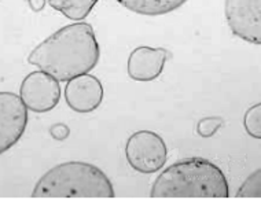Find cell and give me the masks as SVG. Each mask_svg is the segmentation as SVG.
Masks as SVG:
<instances>
[{
	"instance_id": "9c48e42d",
	"label": "cell",
	"mask_w": 261,
	"mask_h": 199,
	"mask_svg": "<svg viewBox=\"0 0 261 199\" xmlns=\"http://www.w3.org/2000/svg\"><path fill=\"white\" fill-rule=\"evenodd\" d=\"M168 55L165 48L140 45L128 58V76L135 81H153L161 76Z\"/></svg>"
},
{
	"instance_id": "6da1fadb",
	"label": "cell",
	"mask_w": 261,
	"mask_h": 199,
	"mask_svg": "<svg viewBox=\"0 0 261 199\" xmlns=\"http://www.w3.org/2000/svg\"><path fill=\"white\" fill-rule=\"evenodd\" d=\"M100 48L90 23L76 22L61 27L28 56V62L57 81L66 82L90 73L98 65Z\"/></svg>"
},
{
	"instance_id": "8fae6325",
	"label": "cell",
	"mask_w": 261,
	"mask_h": 199,
	"mask_svg": "<svg viewBox=\"0 0 261 199\" xmlns=\"http://www.w3.org/2000/svg\"><path fill=\"white\" fill-rule=\"evenodd\" d=\"M99 0H48V5L72 21L87 18Z\"/></svg>"
},
{
	"instance_id": "277c9868",
	"label": "cell",
	"mask_w": 261,
	"mask_h": 199,
	"mask_svg": "<svg viewBox=\"0 0 261 199\" xmlns=\"http://www.w3.org/2000/svg\"><path fill=\"white\" fill-rule=\"evenodd\" d=\"M125 157L134 170L151 175L164 167L168 159V149L164 139L155 132L138 131L126 140Z\"/></svg>"
},
{
	"instance_id": "9a60e30c",
	"label": "cell",
	"mask_w": 261,
	"mask_h": 199,
	"mask_svg": "<svg viewBox=\"0 0 261 199\" xmlns=\"http://www.w3.org/2000/svg\"><path fill=\"white\" fill-rule=\"evenodd\" d=\"M51 136L57 140H65L69 136V128L63 124H57L51 127Z\"/></svg>"
},
{
	"instance_id": "30bf717a",
	"label": "cell",
	"mask_w": 261,
	"mask_h": 199,
	"mask_svg": "<svg viewBox=\"0 0 261 199\" xmlns=\"http://www.w3.org/2000/svg\"><path fill=\"white\" fill-rule=\"evenodd\" d=\"M187 0H117V3L140 15H164L180 9Z\"/></svg>"
},
{
	"instance_id": "3957f363",
	"label": "cell",
	"mask_w": 261,
	"mask_h": 199,
	"mask_svg": "<svg viewBox=\"0 0 261 199\" xmlns=\"http://www.w3.org/2000/svg\"><path fill=\"white\" fill-rule=\"evenodd\" d=\"M105 172L92 163L69 161L51 167L39 179L32 198H114Z\"/></svg>"
},
{
	"instance_id": "4fadbf2b",
	"label": "cell",
	"mask_w": 261,
	"mask_h": 199,
	"mask_svg": "<svg viewBox=\"0 0 261 199\" xmlns=\"http://www.w3.org/2000/svg\"><path fill=\"white\" fill-rule=\"evenodd\" d=\"M235 198H261V170L257 169L256 172L243 181L242 186L239 187Z\"/></svg>"
},
{
	"instance_id": "52a82bcc",
	"label": "cell",
	"mask_w": 261,
	"mask_h": 199,
	"mask_svg": "<svg viewBox=\"0 0 261 199\" xmlns=\"http://www.w3.org/2000/svg\"><path fill=\"white\" fill-rule=\"evenodd\" d=\"M28 125V107L14 92H0V154L22 137Z\"/></svg>"
},
{
	"instance_id": "8992f818",
	"label": "cell",
	"mask_w": 261,
	"mask_h": 199,
	"mask_svg": "<svg viewBox=\"0 0 261 199\" xmlns=\"http://www.w3.org/2000/svg\"><path fill=\"white\" fill-rule=\"evenodd\" d=\"M19 96L29 110L35 113H47L59 103V81L41 70L32 72L22 80Z\"/></svg>"
},
{
	"instance_id": "5bb4252c",
	"label": "cell",
	"mask_w": 261,
	"mask_h": 199,
	"mask_svg": "<svg viewBox=\"0 0 261 199\" xmlns=\"http://www.w3.org/2000/svg\"><path fill=\"white\" fill-rule=\"evenodd\" d=\"M221 125H223V120L220 117L202 118L197 125V132L202 137H212L213 135H216V132L220 129Z\"/></svg>"
},
{
	"instance_id": "5b68a950",
	"label": "cell",
	"mask_w": 261,
	"mask_h": 199,
	"mask_svg": "<svg viewBox=\"0 0 261 199\" xmlns=\"http://www.w3.org/2000/svg\"><path fill=\"white\" fill-rule=\"evenodd\" d=\"M224 14L235 36L261 44V0H225Z\"/></svg>"
},
{
	"instance_id": "7a4b0ae2",
	"label": "cell",
	"mask_w": 261,
	"mask_h": 199,
	"mask_svg": "<svg viewBox=\"0 0 261 199\" xmlns=\"http://www.w3.org/2000/svg\"><path fill=\"white\" fill-rule=\"evenodd\" d=\"M227 177L216 163L201 157L177 161L155 179L150 198H228Z\"/></svg>"
},
{
	"instance_id": "2e32d148",
	"label": "cell",
	"mask_w": 261,
	"mask_h": 199,
	"mask_svg": "<svg viewBox=\"0 0 261 199\" xmlns=\"http://www.w3.org/2000/svg\"><path fill=\"white\" fill-rule=\"evenodd\" d=\"M28 2L33 11H41L45 5V0H28Z\"/></svg>"
},
{
	"instance_id": "7c38bea8",
	"label": "cell",
	"mask_w": 261,
	"mask_h": 199,
	"mask_svg": "<svg viewBox=\"0 0 261 199\" xmlns=\"http://www.w3.org/2000/svg\"><path fill=\"white\" fill-rule=\"evenodd\" d=\"M243 127L249 136L261 139V104L257 103L246 110L243 116Z\"/></svg>"
},
{
	"instance_id": "ba28073f",
	"label": "cell",
	"mask_w": 261,
	"mask_h": 199,
	"mask_svg": "<svg viewBox=\"0 0 261 199\" xmlns=\"http://www.w3.org/2000/svg\"><path fill=\"white\" fill-rule=\"evenodd\" d=\"M65 100L76 113H92L103 100L102 82L92 74H81L66 82Z\"/></svg>"
}]
</instances>
